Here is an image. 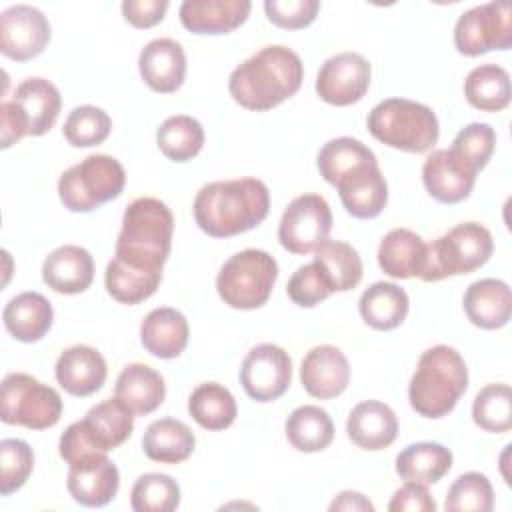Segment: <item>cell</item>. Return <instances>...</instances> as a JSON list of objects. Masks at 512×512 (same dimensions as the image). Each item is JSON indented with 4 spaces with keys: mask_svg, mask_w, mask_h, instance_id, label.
I'll list each match as a JSON object with an SVG mask.
<instances>
[{
    "mask_svg": "<svg viewBox=\"0 0 512 512\" xmlns=\"http://www.w3.org/2000/svg\"><path fill=\"white\" fill-rule=\"evenodd\" d=\"M316 160H318L320 176L328 184L336 186V182L342 176H346L348 172H352L368 162H374L376 154L360 140L350 138V136H340V138L328 140L320 148Z\"/></svg>",
    "mask_w": 512,
    "mask_h": 512,
    "instance_id": "cell-39",
    "label": "cell"
},
{
    "mask_svg": "<svg viewBox=\"0 0 512 512\" xmlns=\"http://www.w3.org/2000/svg\"><path fill=\"white\" fill-rule=\"evenodd\" d=\"M126 184L124 166L108 154H90L58 178V196L70 212H92L118 198Z\"/></svg>",
    "mask_w": 512,
    "mask_h": 512,
    "instance_id": "cell-7",
    "label": "cell"
},
{
    "mask_svg": "<svg viewBox=\"0 0 512 512\" xmlns=\"http://www.w3.org/2000/svg\"><path fill=\"white\" fill-rule=\"evenodd\" d=\"M194 446V432L188 424L176 418L154 420L142 436L144 454L160 464H180L188 460Z\"/></svg>",
    "mask_w": 512,
    "mask_h": 512,
    "instance_id": "cell-32",
    "label": "cell"
},
{
    "mask_svg": "<svg viewBox=\"0 0 512 512\" xmlns=\"http://www.w3.org/2000/svg\"><path fill=\"white\" fill-rule=\"evenodd\" d=\"M454 46L464 56H480L512 46L510 2H488L466 10L454 26Z\"/></svg>",
    "mask_w": 512,
    "mask_h": 512,
    "instance_id": "cell-10",
    "label": "cell"
},
{
    "mask_svg": "<svg viewBox=\"0 0 512 512\" xmlns=\"http://www.w3.org/2000/svg\"><path fill=\"white\" fill-rule=\"evenodd\" d=\"M112 130L110 116L98 106H76L64 120L62 134L74 148H90L102 144Z\"/></svg>",
    "mask_w": 512,
    "mask_h": 512,
    "instance_id": "cell-43",
    "label": "cell"
},
{
    "mask_svg": "<svg viewBox=\"0 0 512 512\" xmlns=\"http://www.w3.org/2000/svg\"><path fill=\"white\" fill-rule=\"evenodd\" d=\"M188 336L190 328L186 316L170 306L150 310L140 324L142 346L162 360L178 358L188 346Z\"/></svg>",
    "mask_w": 512,
    "mask_h": 512,
    "instance_id": "cell-24",
    "label": "cell"
},
{
    "mask_svg": "<svg viewBox=\"0 0 512 512\" xmlns=\"http://www.w3.org/2000/svg\"><path fill=\"white\" fill-rule=\"evenodd\" d=\"M194 220L212 238H230L256 228L270 210V192L258 178L204 184L194 198Z\"/></svg>",
    "mask_w": 512,
    "mask_h": 512,
    "instance_id": "cell-2",
    "label": "cell"
},
{
    "mask_svg": "<svg viewBox=\"0 0 512 512\" xmlns=\"http://www.w3.org/2000/svg\"><path fill=\"white\" fill-rule=\"evenodd\" d=\"M278 278L274 256L264 250L246 248L232 254L216 276V290L224 304L236 310L264 306Z\"/></svg>",
    "mask_w": 512,
    "mask_h": 512,
    "instance_id": "cell-8",
    "label": "cell"
},
{
    "mask_svg": "<svg viewBox=\"0 0 512 512\" xmlns=\"http://www.w3.org/2000/svg\"><path fill=\"white\" fill-rule=\"evenodd\" d=\"M472 420L486 432L502 434L512 428V390L508 384L484 386L472 402Z\"/></svg>",
    "mask_w": 512,
    "mask_h": 512,
    "instance_id": "cell-42",
    "label": "cell"
},
{
    "mask_svg": "<svg viewBox=\"0 0 512 512\" xmlns=\"http://www.w3.org/2000/svg\"><path fill=\"white\" fill-rule=\"evenodd\" d=\"M496 148V132L486 122H472L464 126L452 140L450 150L466 160L476 172H480L492 158Z\"/></svg>",
    "mask_w": 512,
    "mask_h": 512,
    "instance_id": "cell-46",
    "label": "cell"
},
{
    "mask_svg": "<svg viewBox=\"0 0 512 512\" xmlns=\"http://www.w3.org/2000/svg\"><path fill=\"white\" fill-rule=\"evenodd\" d=\"M494 252V240L480 222H462L426 244L424 282H438L448 276L470 274L484 266Z\"/></svg>",
    "mask_w": 512,
    "mask_h": 512,
    "instance_id": "cell-6",
    "label": "cell"
},
{
    "mask_svg": "<svg viewBox=\"0 0 512 512\" xmlns=\"http://www.w3.org/2000/svg\"><path fill=\"white\" fill-rule=\"evenodd\" d=\"M370 62L358 52H340L328 58L316 76V94L332 106H350L370 88Z\"/></svg>",
    "mask_w": 512,
    "mask_h": 512,
    "instance_id": "cell-13",
    "label": "cell"
},
{
    "mask_svg": "<svg viewBox=\"0 0 512 512\" xmlns=\"http://www.w3.org/2000/svg\"><path fill=\"white\" fill-rule=\"evenodd\" d=\"M300 382L304 390L320 400L340 396L350 382V364L336 346L322 344L306 352L300 364Z\"/></svg>",
    "mask_w": 512,
    "mask_h": 512,
    "instance_id": "cell-17",
    "label": "cell"
},
{
    "mask_svg": "<svg viewBox=\"0 0 512 512\" xmlns=\"http://www.w3.org/2000/svg\"><path fill=\"white\" fill-rule=\"evenodd\" d=\"M42 280L58 294H80L94 280V260L86 248L64 244L46 256Z\"/></svg>",
    "mask_w": 512,
    "mask_h": 512,
    "instance_id": "cell-22",
    "label": "cell"
},
{
    "mask_svg": "<svg viewBox=\"0 0 512 512\" xmlns=\"http://www.w3.org/2000/svg\"><path fill=\"white\" fill-rule=\"evenodd\" d=\"M304 80V64L288 46H264L238 64L228 90L236 104L252 112H266L294 96Z\"/></svg>",
    "mask_w": 512,
    "mask_h": 512,
    "instance_id": "cell-1",
    "label": "cell"
},
{
    "mask_svg": "<svg viewBox=\"0 0 512 512\" xmlns=\"http://www.w3.org/2000/svg\"><path fill=\"white\" fill-rule=\"evenodd\" d=\"M378 266L396 280L422 278L426 268V242L408 228L390 230L378 246Z\"/></svg>",
    "mask_w": 512,
    "mask_h": 512,
    "instance_id": "cell-27",
    "label": "cell"
},
{
    "mask_svg": "<svg viewBox=\"0 0 512 512\" xmlns=\"http://www.w3.org/2000/svg\"><path fill=\"white\" fill-rule=\"evenodd\" d=\"M390 512H402V510H410V512H434L436 510V502L430 496L428 488L424 484H416V482H406L402 488H398L388 504Z\"/></svg>",
    "mask_w": 512,
    "mask_h": 512,
    "instance_id": "cell-50",
    "label": "cell"
},
{
    "mask_svg": "<svg viewBox=\"0 0 512 512\" xmlns=\"http://www.w3.org/2000/svg\"><path fill=\"white\" fill-rule=\"evenodd\" d=\"M286 438L298 452H322L334 440V424L320 406L304 404L290 412L284 424Z\"/></svg>",
    "mask_w": 512,
    "mask_h": 512,
    "instance_id": "cell-35",
    "label": "cell"
},
{
    "mask_svg": "<svg viewBox=\"0 0 512 512\" xmlns=\"http://www.w3.org/2000/svg\"><path fill=\"white\" fill-rule=\"evenodd\" d=\"M162 274L142 272L112 258L104 272L106 292L120 304H140L148 300L160 286Z\"/></svg>",
    "mask_w": 512,
    "mask_h": 512,
    "instance_id": "cell-40",
    "label": "cell"
},
{
    "mask_svg": "<svg viewBox=\"0 0 512 512\" xmlns=\"http://www.w3.org/2000/svg\"><path fill=\"white\" fill-rule=\"evenodd\" d=\"M188 412L204 430H224L238 416V406L232 392L218 382L198 384L188 398Z\"/></svg>",
    "mask_w": 512,
    "mask_h": 512,
    "instance_id": "cell-37",
    "label": "cell"
},
{
    "mask_svg": "<svg viewBox=\"0 0 512 512\" xmlns=\"http://www.w3.org/2000/svg\"><path fill=\"white\" fill-rule=\"evenodd\" d=\"M12 102L22 112L28 136L46 134L56 124L62 108L60 90L50 80L38 76L22 80L12 94Z\"/></svg>",
    "mask_w": 512,
    "mask_h": 512,
    "instance_id": "cell-25",
    "label": "cell"
},
{
    "mask_svg": "<svg viewBox=\"0 0 512 512\" xmlns=\"http://www.w3.org/2000/svg\"><path fill=\"white\" fill-rule=\"evenodd\" d=\"M120 486V472L106 454L88 456L70 466L66 488L74 502L86 508H102L114 500Z\"/></svg>",
    "mask_w": 512,
    "mask_h": 512,
    "instance_id": "cell-16",
    "label": "cell"
},
{
    "mask_svg": "<svg viewBox=\"0 0 512 512\" xmlns=\"http://www.w3.org/2000/svg\"><path fill=\"white\" fill-rule=\"evenodd\" d=\"M476 170L450 148L434 150L422 164V182L428 194L442 204L466 200L476 182Z\"/></svg>",
    "mask_w": 512,
    "mask_h": 512,
    "instance_id": "cell-15",
    "label": "cell"
},
{
    "mask_svg": "<svg viewBox=\"0 0 512 512\" xmlns=\"http://www.w3.org/2000/svg\"><path fill=\"white\" fill-rule=\"evenodd\" d=\"M346 432L362 450H384L398 436V418L388 404L380 400H364L348 414Z\"/></svg>",
    "mask_w": 512,
    "mask_h": 512,
    "instance_id": "cell-23",
    "label": "cell"
},
{
    "mask_svg": "<svg viewBox=\"0 0 512 512\" xmlns=\"http://www.w3.org/2000/svg\"><path fill=\"white\" fill-rule=\"evenodd\" d=\"M252 10L248 0H184L180 22L192 34H228L242 26Z\"/></svg>",
    "mask_w": 512,
    "mask_h": 512,
    "instance_id": "cell-21",
    "label": "cell"
},
{
    "mask_svg": "<svg viewBox=\"0 0 512 512\" xmlns=\"http://www.w3.org/2000/svg\"><path fill=\"white\" fill-rule=\"evenodd\" d=\"M452 468V452L438 442H416L396 456V474L404 482L436 484Z\"/></svg>",
    "mask_w": 512,
    "mask_h": 512,
    "instance_id": "cell-33",
    "label": "cell"
},
{
    "mask_svg": "<svg viewBox=\"0 0 512 512\" xmlns=\"http://www.w3.org/2000/svg\"><path fill=\"white\" fill-rule=\"evenodd\" d=\"M2 320L12 338L32 344L42 340L52 328L54 310L40 292H22L4 306Z\"/></svg>",
    "mask_w": 512,
    "mask_h": 512,
    "instance_id": "cell-28",
    "label": "cell"
},
{
    "mask_svg": "<svg viewBox=\"0 0 512 512\" xmlns=\"http://www.w3.org/2000/svg\"><path fill=\"white\" fill-rule=\"evenodd\" d=\"M114 396L122 400L136 416H146L164 402L166 384L162 374L154 368L132 362L118 374Z\"/></svg>",
    "mask_w": 512,
    "mask_h": 512,
    "instance_id": "cell-29",
    "label": "cell"
},
{
    "mask_svg": "<svg viewBox=\"0 0 512 512\" xmlns=\"http://www.w3.org/2000/svg\"><path fill=\"white\" fill-rule=\"evenodd\" d=\"M326 282L330 284L332 292H348L354 290L360 280H362V260L356 252L346 242L340 240H324L316 250H314V260H312Z\"/></svg>",
    "mask_w": 512,
    "mask_h": 512,
    "instance_id": "cell-34",
    "label": "cell"
},
{
    "mask_svg": "<svg viewBox=\"0 0 512 512\" xmlns=\"http://www.w3.org/2000/svg\"><path fill=\"white\" fill-rule=\"evenodd\" d=\"M180 504L178 482L160 472L142 474L130 492V506L134 512H172Z\"/></svg>",
    "mask_w": 512,
    "mask_h": 512,
    "instance_id": "cell-41",
    "label": "cell"
},
{
    "mask_svg": "<svg viewBox=\"0 0 512 512\" xmlns=\"http://www.w3.org/2000/svg\"><path fill=\"white\" fill-rule=\"evenodd\" d=\"M466 318L482 328L496 330L508 324L512 312L510 286L500 278H482L472 282L464 292Z\"/></svg>",
    "mask_w": 512,
    "mask_h": 512,
    "instance_id": "cell-26",
    "label": "cell"
},
{
    "mask_svg": "<svg viewBox=\"0 0 512 512\" xmlns=\"http://www.w3.org/2000/svg\"><path fill=\"white\" fill-rule=\"evenodd\" d=\"M292 382V360L276 344H258L242 360L240 384L256 402L278 400Z\"/></svg>",
    "mask_w": 512,
    "mask_h": 512,
    "instance_id": "cell-12",
    "label": "cell"
},
{
    "mask_svg": "<svg viewBox=\"0 0 512 512\" xmlns=\"http://www.w3.org/2000/svg\"><path fill=\"white\" fill-rule=\"evenodd\" d=\"M330 510H352V512H374V504L360 492L354 490H344L340 492L332 502H330Z\"/></svg>",
    "mask_w": 512,
    "mask_h": 512,
    "instance_id": "cell-52",
    "label": "cell"
},
{
    "mask_svg": "<svg viewBox=\"0 0 512 512\" xmlns=\"http://www.w3.org/2000/svg\"><path fill=\"white\" fill-rule=\"evenodd\" d=\"M288 298L302 308H312L316 304H320L322 300H326L332 294L330 284L326 282V278L322 276V272L318 270V266L314 262L300 266L292 278L288 280L286 286Z\"/></svg>",
    "mask_w": 512,
    "mask_h": 512,
    "instance_id": "cell-47",
    "label": "cell"
},
{
    "mask_svg": "<svg viewBox=\"0 0 512 512\" xmlns=\"http://www.w3.org/2000/svg\"><path fill=\"white\" fill-rule=\"evenodd\" d=\"M468 388V368L460 352L436 344L422 352L410 378L408 400L424 418H442L454 410Z\"/></svg>",
    "mask_w": 512,
    "mask_h": 512,
    "instance_id": "cell-4",
    "label": "cell"
},
{
    "mask_svg": "<svg viewBox=\"0 0 512 512\" xmlns=\"http://www.w3.org/2000/svg\"><path fill=\"white\" fill-rule=\"evenodd\" d=\"M342 206L354 218H376L388 204V184L378 160L368 162L336 182Z\"/></svg>",
    "mask_w": 512,
    "mask_h": 512,
    "instance_id": "cell-18",
    "label": "cell"
},
{
    "mask_svg": "<svg viewBox=\"0 0 512 512\" xmlns=\"http://www.w3.org/2000/svg\"><path fill=\"white\" fill-rule=\"evenodd\" d=\"M172 234L174 216L170 208L152 196L136 198L124 210L114 258L130 268L162 274L170 256Z\"/></svg>",
    "mask_w": 512,
    "mask_h": 512,
    "instance_id": "cell-3",
    "label": "cell"
},
{
    "mask_svg": "<svg viewBox=\"0 0 512 512\" xmlns=\"http://www.w3.org/2000/svg\"><path fill=\"white\" fill-rule=\"evenodd\" d=\"M370 134L396 150L424 154L438 142V118L430 106L408 98H386L366 118Z\"/></svg>",
    "mask_w": 512,
    "mask_h": 512,
    "instance_id": "cell-5",
    "label": "cell"
},
{
    "mask_svg": "<svg viewBox=\"0 0 512 512\" xmlns=\"http://www.w3.org/2000/svg\"><path fill=\"white\" fill-rule=\"evenodd\" d=\"M138 70L148 88L160 94L176 92L186 76L184 48L172 38L150 40L138 56Z\"/></svg>",
    "mask_w": 512,
    "mask_h": 512,
    "instance_id": "cell-19",
    "label": "cell"
},
{
    "mask_svg": "<svg viewBox=\"0 0 512 512\" xmlns=\"http://www.w3.org/2000/svg\"><path fill=\"white\" fill-rule=\"evenodd\" d=\"M90 440L104 452L124 444L134 430V412L116 396L94 404L82 418Z\"/></svg>",
    "mask_w": 512,
    "mask_h": 512,
    "instance_id": "cell-30",
    "label": "cell"
},
{
    "mask_svg": "<svg viewBox=\"0 0 512 512\" xmlns=\"http://www.w3.org/2000/svg\"><path fill=\"white\" fill-rule=\"evenodd\" d=\"M62 416V398L38 378L10 372L0 386V418L10 426L28 430L52 428Z\"/></svg>",
    "mask_w": 512,
    "mask_h": 512,
    "instance_id": "cell-9",
    "label": "cell"
},
{
    "mask_svg": "<svg viewBox=\"0 0 512 512\" xmlns=\"http://www.w3.org/2000/svg\"><path fill=\"white\" fill-rule=\"evenodd\" d=\"M332 230V210L320 194L294 198L278 224V240L290 254L314 252Z\"/></svg>",
    "mask_w": 512,
    "mask_h": 512,
    "instance_id": "cell-11",
    "label": "cell"
},
{
    "mask_svg": "<svg viewBox=\"0 0 512 512\" xmlns=\"http://www.w3.org/2000/svg\"><path fill=\"white\" fill-rule=\"evenodd\" d=\"M34 454L28 442L4 438L0 442V494L10 496L22 488L32 474Z\"/></svg>",
    "mask_w": 512,
    "mask_h": 512,
    "instance_id": "cell-45",
    "label": "cell"
},
{
    "mask_svg": "<svg viewBox=\"0 0 512 512\" xmlns=\"http://www.w3.org/2000/svg\"><path fill=\"white\" fill-rule=\"evenodd\" d=\"M54 374L58 384L72 396H90L98 392L106 380L108 366L104 356L88 346L76 344L66 350L56 360Z\"/></svg>",
    "mask_w": 512,
    "mask_h": 512,
    "instance_id": "cell-20",
    "label": "cell"
},
{
    "mask_svg": "<svg viewBox=\"0 0 512 512\" xmlns=\"http://www.w3.org/2000/svg\"><path fill=\"white\" fill-rule=\"evenodd\" d=\"M24 136H28V128L22 118V112L12 100L2 102L0 104V148L6 150L18 140H22Z\"/></svg>",
    "mask_w": 512,
    "mask_h": 512,
    "instance_id": "cell-51",
    "label": "cell"
},
{
    "mask_svg": "<svg viewBox=\"0 0 512 512\" xmlns=\"http://www.w3.org/2000/svg\"><path fill=\"white\" fill-rule=\"evenodd\" d=\"M410 300L404 288L394 282H374L358 302L362 320L374 330H394L408 316Z\"/></svg>",
    "mask_w": 512,
    "mask_h": 512,
    "instance_id": "cell-31",
    "label": "cell"
},
{
    "mask_svg": "<svg viewBox=\"0 0 512 512\" xmlns=\"http://www.w3.org/2000/svg\"><path fill=\"white\" fill-rule=\"evenodd\" d=\"M156 144L168 160L188 162L198 156L204 146V128L196 118L176 114L160 124L156 132Z\"/></svg>",
    "mask_w": 512,
    "mask_h": 512,
    "instance_id": "cell-38",
    "label": "cell"
},
{
    "mask_svg": "<svg viewBox=\"0 0 512 512\" xmlns=\"http://www.w3.org/2000/svg\"><path fill=\"white\" fill-rule=\"evenodd\" d=\"M50 42V22L34 6L14 4L0 14V52L26 62L44 52Z\"/></svg>",
    "mask_w": 512,
    "mask_h": 512,
    "instance_id": "cell-14",
    "label": "cell"
},
{
    "mask_svg": "<svg viewBox=\"0 0 512 512\" xmlns=\"http://www.w3.org/2000/svg\"><path fill=\"white\" fill-rule=\"evenodd\" d=\"M168 10V0H124L122 14L134 28H152L162 22Z\"/></svg>",
    "mask_w": 512,
    "mask_h": 512,
    "instance_id": "cell-49",
    "label": "cell"
},
{
    "mask_svg": "<svg viewBox=\"0 0 512 512\" xmlns=\"http://www.w3.org/2000/svg\"><path fill=\"white\" fill-rule=\"evenodd\" d=\"M468 104L482 112H500L510 104L512 86L506 68L498 64H480L464 80Z\"/></svg>",
    "mask_w": 512,
    "mask_h": 512,
    "instance_id": "cell-36",
    "label": "cell"
},
{
    "mask_svg": "<svg viewBox=\"0 0 512 512\" xmlns=\"http://www.w3.org/2000/svg\"><path fill=\"white\" fill-rule=\"evenodd\" d=\"M320 10L318 0H266L264 12L268 20L284 30H300L310 26Z\"/></svg>",
    "mask_w": 512,
    "mask_h": 512,
    "instance_id": "cell-48",
    "label": "cell"
},
{
    "mask_svg": "<svg viewBox=\"0 0 512 512\" xmlns=\"http://www.w3.org/2000/svg\"><path fill=\"white\" fill-rule=\"evenodd\" d=\"M446 512H490L494 508V490L486 474L464 472L448 488L444 500Z\"/></svg>",
    "mask_w": 512,
    "mask_h": 512,
    "instance_id": "cell-44",
    "label": "cell"
}]
</instances>
